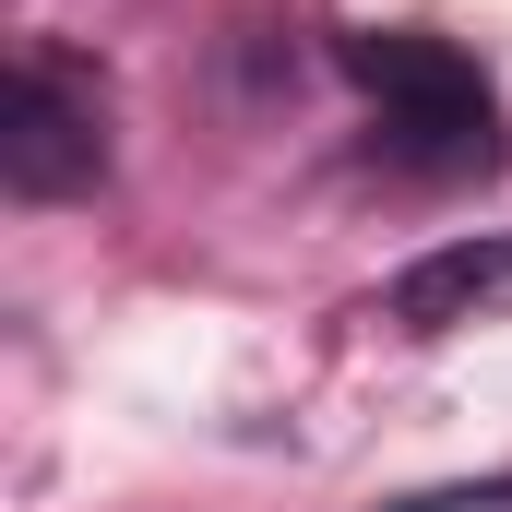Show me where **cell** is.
<instances>
[{
  "mask_svg": "<svg viewBox=\"0 0 512 512\" xmlns=\"http://www.w3.org/2000/svg\"><path fill=\"white\" fill-rule=\"evenodd\" d=\"M96 167H108L96 72H72L60 48H24L12 60V108H0V179L24 203H72V191H96Z\"/></svg>",
  "mask_w": 512,
  "mask_h": 512,
  "instance_id": "cell-2",
  "label": "cell"
},
{
  "mask_svg": "<svg viewBox=\"0 0 512 512\" xmlns=\"http://www.w3.org/2000/svg\"><path fill=\"white\" fill-rule=\"evenodd\" d=\"M405 334H465V322H501L512 310V227H477V239H441L393 274L382 298Z\"/></svg>",
  "mask_w": 512,
  "mask_h": 512,
  "instance_id": "cell-3",
  "label": "cell"
},
{
  "mask_svg": "<svg viewBox=\"0 0 512 512\" xmlns=\"http://www.w3.org/2000/svg\"><path fill=\"white\" fill-rule=\"evenodd\" d=\"M346 72L370 84L382 143L405 167L453 179V167H489L501 155V96H489V72L465 48H441V36H346Z\"/></svg>",
  "mask_w": 512,
  "mask_h": 512,
  "instance_id": "cell-1",
  "label": "cell"
}]
</instances>
